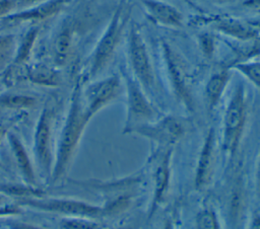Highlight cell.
<instances>
[{
	"label": "cell",
	"mask_w": 260,
	"mask_h": 229,
	"mask_svg": "<svg viewBox=\"0 0 260 229\" xmlns=\"http://www.w3.org/2000/svg\"><path fill=\"white\" fill-rule=\"evenodd\" d=\"M248 119V102L246 88L237 83L226 101L221 129V146L230 158H234L241 145Z\"/></svg>",
	"instance_id": "1"
},
{
	"label": "cell",
	"mask_w": 260,
	"mask_h": 229,
	"mask_svg": "<svg viewBox=\"0 0 260 229\" xmlns=\"http://www.w3.org/2000/svg\"><path fill=\"white\" fill-rule=\"evenodd\" d=\"M159 59L169 86L177 101L186 110L192 112L194 110V100L188 72L182 57L173 46L161 40L159 43Z\"/></svg>",
	"instance_id": "2"
},
{
	"label": "cell",
	"mask_w": 260,
	"mask_h": 229,
	"mask_svg": "<svg viewBox=\"0 0 260 229\" xmlns=\"http://www.w3.org/2000/svg\"><path fill=\"white\" fill-rule=\"evenodd\" d=\"M127 57L131 75L146 92L150 91L155 84V75L149 49L141 28L132 21L127 33Z\"/></svg>",
	"instance_id": "3"
},
{
	"label": "cell",
	"mask_w": 260,
	"mask_h": 229,
	"mask_svg": "<svg viewBox=\"0 0 260 229\" xmlns=\"http://www.w3.org/2000/svg\"><path fill=\"white\" fill-rule=\"evenodd\" d=\"M129 9L124 5H120L114 12L92 55L90 66L91 75L103 71L114 57L124 36L129 21Z\"/></svg>",
	"instance_id": "4"
},
{
	"label": "cell",
	"mask_w": 260,
	"mask_h": 229,
	"mask_svg": "<svg viewBox=\"0 0 260 229\" xmlns=\"http://www.w3.org/2000/svg\"><path fill=\"white\" fill-rule=\"evenodd\" d=\"M187 128L188 126L184 119L174 114H167L160 116L150 123L133 127L125 134L139 136L157 145L159 149H166L172 148L178 143L185 136Z\"/></svg>",
	"instance_id": "5"
},
{
	"label": "cell",
	"mask_w": 260,
	"mask_h": 229,
	"mask_svg": "<svg viewBox=\"0 0 260 229\" xmlns=\"http://www.w3.org/2000/svg\"><path fill=\"white\" fill-rule=\"evenodd\" d=\"M125 89L127 113L124 133L133 127L150 123L161 116L131 73L125 75Z\"/></svg>",
	"instance_id": "6"
},
{
	"label": "cell",
	"mask_w": 260,
	"mask_h": 229,
	"mask_svg": "<svg viewBox=\"0 0 260 229\" xmlns=\"http://www.w3.org/2000/svg\"><path fill=\"white\" fill-rule=\"evenodd\" d=\"M91 117L87 113L85 108H82L78 95L75 96L69 119L64 131L58 161V171L62 172L67 161L70 159L72 152L80 138L83 128Z\"/></svg>",
	"instance_id": "7"
},
{
	"label": "cell",
	"mask_w": 260,
	"mask_h": 229,
	"mask_svg": "<svg viewBox=\"0 0 260 229\" xmlns=\"http://www.w3.org/2000/svg\"><path fill=\"white\" fill-rule=\"evenodd\" d=\"M208 24L223 36L238 42L260 40V21L218 16L209 19Z\"/></svg>",
	"instance_id": "8"
},
{
	"label": "cell",
	"mask_w": 260,
	"mask_h": 229,
	"mask_svg": "<svg viewBox=\"0 0 260 229\" xmlns=\"http://www.w3.org/2000/svg\"><path fill=\"white\" fill-rule=\"evenodd\" d=\"M215 160L216 137L213 128H210L203 139L196 163L194 174V186L196 189H204L210 184L214 174Z\"/></svg>",
	"instance_id": "9"
},
{
	"label": "cell",
	"mask_w": 260,
	"mask_h": 229,
	"mask_svg": "<svg viewBox=\"0 0 260 229\" xmlns=\"http://www.w3.org/2000/svg\"><path fill=\"white\" fill-rule=\"evenodd\" d=\"M172 148L162 149L153 169L152 199L149 207V216H152L167 199L172 176Z\"/></svg>",
	"instance_id": "10"
},
{
	"label": "cell",
	"mask_w": 260,
	"mask_h": 229,
	"mask_svg": "<svg viewBox=\"0 0 260 229\" xmlns=\"http://www.w3.org/2000/svg\"><path fill=\"white\" fill-rule=\"evenodd\" d=\"M122 92L121 79L114 75L90 85L86 92L87 113L92 117L104 106L115 100Z\"/></svg>",
	"instance_id": "11"
},
{
	"label": "cell",
	"mask_w": 260,
	"mask_h": 229,
	"mask_svg": "<svg viewBox=\"0 0 260 229\" xmlns=\"http://www.w3.org/2000/svg\"><path fill=\"white\" fill-rule=\"evenodd\" d=\"M147 18L154 24L166 28H180L184 24L182 12L164 0H140Z\"/></svg>",
	"instance_id": "12"
},
{
	"label": "cell",
	"mask_w": 260,
	"mask_h": 229,
	"mask_svg": "<svg viewBox=\"0 0 260 229\" xmlns=\"http://www.w3.org/2000/svg\"><path fill=\"white\" fill-rule=\"evenodd\" d=\"M230 66L214 71L207 79L204 86V103L208 112H212L222 99V96L231 81Z\"/></svg>",
	"instance_id": "13"
},
{
	"label": "cell",
	"mask_w": 260,
	"mask_h": 229,
	"mask_svg": "<svg viewBox=\"0 0 260 229\" xmlns=\"http://www.w3.org/2000/svg\"><path fill=\"white\" fill-rule=\"evenodd\" d=\"M34 205H38V207L57 212H65L71 214L82 215L91 218L105 217L108 216L105 207H98L94 205H89L87 203L79 202V201H49L42 203H32Z\"/></svg>",
	"instance_id": "14"
},
{
	"label": "cell",
	"mask_w": 260,
	"mask_h": 229,
	"mask_svg": "<svg viewBox=\"0 0 260 229\" xmlns=\"http://www.w3.org/2000/svg\"><path fill=\"white\" fill-rule=\"evenodd\" d=\"M49 139H50V122L48 114L45 112L40 121L38 131H37V152L40 161L45 167L49 165L50 159V149H49Z\"/></svg>",
	"instance_id": "15"
},
{
	"label": "cell",
	"mask_w": 260,
	"mask_h": 229,
	"mask_svg": "<svg viewBox=\"0 0 260 229\" xmlns=\"http://www.w3.org/2000/svg\"><path fill=\"white\" fill-rule=\"evenodd\" d=\"M230 68L240 73L260 90V59L250 58L233 63Z\"/></svg>",
	"instance_id": "16"
},
{
	"label": "cell",
	"mask_w": 260,
	"mask_h": 229,
	"mask_svg": "<svg viewBox=\"0 0 260 229\" xmlns=\"http://www.w3.org/2000/svg\"><path fill=\"white\" fill-rule=\"evenodd\" d=\"M196 229H221L216 212L210 208H202L195 215Z\"/></svg>",
	"instance_id": "17"
},
{
	"label": "cell",
	"mask_w": 260,
	"mask_h": 229,
	"mask_svg": "<svg viewBox=\"0 0 260 229\" xmlns=\"http://www.w3.org/2000/svg\"><path fill=\"white\" fill-rule=\"evenodd\" d=\"M13 145H14V149H15V153L17 154V157L18 159H21V162H19L20 166L22 167V170L23 172L27 175V177L29 176V178L32 176V173H31V168L29 166V162L26 158V155L24 154V152L22 151V148L20 146V144L17 142V141H13Z\"/></svg>",
	"instance_id": "18"
},
{
	"label": "cell",
	"mask_w": 260,
	"mask_h": 229,
	"mask_svg": "<svg viewBox=\"0 0 260 229\" xmlns=\"http://www.w3.org/2000/svg\"><path fill=\"white\" fill-rule=\"evenodd\" d=\"M66 227L67 229H100L96 223L90 221H70Z\"/></svg>",
	"instance_id": "19"
},
{
	"label": "cell",
	"mask_w": 260,
	"mask_h": 229,
	"mask_svg": "<svg viewBox=\"0 0 260 229\" xmlns=\"http://www.w3.org/2000/svg\"><path fill=\"white\" fill-rule=\"evenodd\" d=\"M243 7L254 11H260V0H244Z\"/></svg>",
	"instance_id": "20"
},
{
	"label": "cell",
	"mask_w": 260,
	"mask_h": 229,
	"mask_svg": "<svg viewBox=\"0 0 260 229\" xmlns=\"http://www.w3.org/2000/svg\"><path fill=\"white\" fill-rule=\"evenodd\" d=\"M249 229H260V213H255L250 221Z\"/></svg>",
	"instance_id": "21"
},
{
	"label": "cell",
	"mask_w": 260,
	"mask_h": 229,
	"mask_svg": "<svg viewBox=\"0 0 260 229\" xmlns=\"http://www.w3.org/2000/svg\"><path fill=\"white\" fill-rule=\"evenodd\" d=\"M256 184H257V193L260 198V151L257 158V167H256Z\"/></svg>",
	"instance_id": "22"
},
{
	"label": "cell",
	"mask_w": 260,
	"mask_h": 229,
	"mask_svg": "<svg viewBox=\"0 0 260 229\" xmlns=\"http://www.w3.org/2000/svg\"><path fill=\"white\" fill-rule=\"evenodd\" d=\"M161 229H176V225L174 224L173 219H171V218L166 219V221L164 222V225H162Z\"/></svg>",
	"instance_id": "23"
},
{
	"label": "cell",
	"mask_w": 260,
	"mask_h": 229,
	"mask_svg": "<svg viewBox=\"0 0 260 229\" xmlns=\"http://www.w3.org/2000/svg\"><path fill=\"white\" fill-rule=\"evenodd\" d=\"M213 4H216V5H225V4H230L236 0H207Z\"/></svg>",
	"instance_id": "24"
},
{
	"label": "cell",
	"mask_w": 260,
	"mask_h": 229,
	"mask_svg": "<svg viewBox=\"0 0 260 229\" xmlns=\"http://www.w3.org/2000/svg\"><path fill=\"white\" fill-rule=\"evenodd\" d=\"M16 229H37V228L31 226H26V225H20V226H17Z\"/></svg>",
	"instance_id": "25"
},
{
	"label": "cell",
	"mask_w": 260,
	"mask_h": 229,
	"mask_svg": "<svg viewBox=\"0 0 260 229\" xmlns=\"http://www.w3.org/2000/svg\"><path fill=\"white\" fill-rule=\"evenodd\" d=\"M116 229H133L131 227H119V228H116Z\"/></svg>",
	"instance_id": "26"
},
{
	"label": "cell",
	"mask_w": 260,
	"mask_h": 229,
	"mask_svg": "<svg viewBox=\"0 0 260 229\" xmlns=\"http://www.w3.org/2000/svg\"><path fill=\"white\" fill-rule=\"evenodd\" d=\"M25 2H34V1H37V0H23Z\"/></svg>",
	"instance_id": "27"
}]
</instances>
